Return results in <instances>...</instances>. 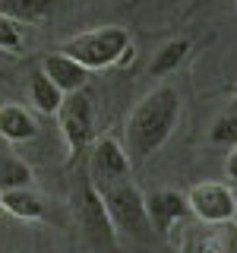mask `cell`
I'll use <instances>...</instances> for the list:
<instances>
[{
    "mask_svg": "<svg viewBox=\"0 0 237 253\" xmlns=\"http://www.w3.org/2000/svg\"><path fill=\"white\" fill-rule=\"evenodd\" d=\"M187 196L177 190H152L146 196V218L149 228H155L158 234H171L180 221L187 218Z\"/></svg>",
    "mask_w": 237,
    "mask_h": 253,
    "instance_id": "cell-8",
    "label": "cell"
},
{
    "mask_svg": "<svg viewBox=\"0 0 237 253\" xmlns=\"http://www.w3.org/2000/svg\"><path fill=\"white\" fill-rule=\"evenodd\" d=\"M22 47V29H19V19L0 13V51L3 54H16Z\"/></svg>",
    "mask_w": 237,
    "mask_h": 253,
    "instance_id": "cell-17",
    "label": "cell"
},
{
    "mask_svg": "<svg viewBox=\"0 0 237 253\" xmlns=\"http://www.w3.org/2000/svg\"><path fill=\"white\" fill-rule=\"evenodd\" d=\"M190 215L202 225H228L237 218V196L228 180H202L187 193Z\"/></svg>",
    "mask_w": 237,
    "mask_h": 253,
    "instance_id": "cell-5",
    "label": "cell"
},
{
    "mask_svg": "<svg viewBox=\"0 0 237 253\" xmlns=\"http://www.w3.org/2000/svg\"><path fill=\"white\" fill-rule=\"evenodd\" d=\"M234 244H237V231L228 225H202L193 228L190 234V244H187V253H234Z\"/></svg>",
    "mask_w": 237,
    "mask_h": 253,
    "instance_id": "cell-10",
    "label": "cell"
},
{
    "mask_svg": "<svg viewBox=\"0 0 237 253\" xmlns=\"http://www.w3.org/2000/svg\"><path fill=\"white\" fill-rule=\"evenodd\" d=\"M73 209H76L79 228L85 231V237H89L95 247H114L117 244V231H114V225H111V218H108V209H105V203H101V196H98V187H95L89 177L76 187Z\"/></svg>",
    "mask_w": 237,
    "mask_h": 253,
    "instance_id": "cell-6",
    "label": "cell"
},
{
    "mask_svg": "<svg viewBox=\"0 0 237 253\" xmlns=\"http://www.w3.org/2000/svg\"><path fill=\"white\" fill-rule=\"evenodd\" d=\"M187 51H190L187 38H174V42H168L161 51L155 54V60L149 63V73H152V76H164V73H171V70H177L180 63H184Z\"/></svg>",
    "mask_w": 237,
    "mask_h": 253,
    "instance_id": "cell-14",
    "label": "cell"
},
{
    "mask_svg": "<svg viewBox=\"0 0 237 253\" xmlns=\"http://www.w3.org/2000/svg\"><path fill=\"white\" fill-rule=\"evenodd\" d=\"M0 212H3V209H0Z\"/></svg>",
    "mask_w": 237,
    "mask_h": 253,
    "instance_id": "cell-21",
    "label": "cell"
},
{
    "mask_svg": "<svg viewBox=\"0 0 237 253\" xmlns=\"http://www.w3.org/2000/svg\"><path fill=\"white\" fill-rule=\"evenodd\" d=\"M54 117L60 121L63 139H67V149H70V162H76L92 146V136H95V101H92V95L85 89L63 95V101H60Z\"/></svg>",
    "mask_w": 237,
    "mask_h": 253,
    "instance_id": "cell-4",
    "label": "cell"
},
{
    "mask_svg": "<svg viewBox=\"0 0 237 253\" xmlns=\"http://www.w3.org/2000/svg\"><path fill=\"white\" fill-rule=\"evenodd\" d=\"M41 73L51 79L63 95L85 89V83H89V70H85L79 60H73L70 54H63V51L47 54V57L41 60Z\"/></svg>",
    "mask_w": 237,
    "mask_h": 253,
    "instance_id": "cell-9",
    "label": "cell"
},
{
    "mask_svg": "<svg viewBox=\"0 0 237 253\" xmlns=\"http://www.w3.org/2000/svg\"><path fill=\"white\" fill-rule=\"evenodd\" d=\"M98 187V196L108 209V218L114 225V231H130V234H146L149 218H146V196L139 193V187L130 177L120 180H105Z\"/></svg>",
    "mask_w": 237,
    "mask_h": 253,
    "instance_id": "cell-3",
    "label": "cell"
},
{
    "mask_svg": "<svg viewBox=\"0 0 237 253\" xmlns=\"http://www.w3.org/2000/svg\"><path fill=\"white\" fill-rule=\"evenodd\" d=\"M234 253H237V244H234Z\"/></svg>",
    "mask_w": 237,
    "mask_h": 253,
    "instance_id": "cell-20",
    "label": "cell"
},
{
    "mask_svg": "<svg viewBox=\"0 0 237 253\" xmlns=\"http://www.w3.org/2000/svg\"><path fill=\"white\" fill-rule=\"evenodd\" d=\"M32 168L19 158H6L0 162V190H13V187H29Z\"/></svg>",
    "mask_w": 237,
    "mask_h": 253,
    "instance_id": "cell-16",
    "label": "cell"
},
{
    "mask_svg": "<svg viewBox=\"0 0 237 253\" xmlns=\"http://www.w3.org/2000/svg\"><path fill=\"white\" fill-rule=\"evenodd\" d=\"M130 177V158H126L123 142L114 136H101L92 146V162H89V180L105 184V180H120Z\"/></svg>",
    "mask_w": 237,
    "mask_h": 253,
    "instance_id": "cell-7",
    "label": "cell"
},
{
    "mask_svg": "<svg viewBox=\"0 0 237 253\" xmlns=\"http://www.w3.org/2000/svg\"><path fill=\"white\" fill-rule=\"evenodd\" d=\"M29 101H32V108H35L38 114L54 117L57 108H60V101H63V92L38 70V73H32V79H29Z\"/></svg>",
    "mask_w": 237,
    "mask_h": 253,
    "instance_id": "cell-13",
    "label": "cell"
},
{
    "mask_svg": "<svg viewBox=\"0 0 237 253\" xmlns=\"http://www.w3.org/2000/svg\"><path fill=\"white\" fill-rule=\"evenodd\" d=\"M0 13L13 16V19H44L51 13V0H0Z\"/></svg>",
    "mask_w": 237,
    "mask_h": 253,
    "instance_id": "cell-15",
    "label": "cell"
},
{
    "mask_svg": "<svg viewBox=\"0 0 237 253\" xmlns=\"http://www.w3.org/2000/svg\"><path fill=\"white\" fill-rule=\"evenodd\" d=\"M0 60H3V51H0Z\"/></svg>",
    "mask_w": 237,
    "mask_h": 253,
    "instance_id": "cell-19",
    "label": "cell"
},
{
    "mask_svg": "<svg viewBox=\"0 0 237 253\" xmlns=\"http://www.w3.org/2000/svg\"><path fill=\"white\" fill-rule=\"evenodd\" d=\"M225 177L228 184L237 187V142H231L228 146V155H225Z\"/></svg>",
    "mask_w": 237,
    "mask_h": 253,
    "instance_id": "cell-18",
    "label": "cell"
},
{
    "mask_svg": "<svg viewBox=\"0 0 237 253\" xmlns=\"http://www.w3.org/2000/svg\"><path fill=\"white\" fill-rule=\"evenodd\" d=\"M177 117H180V92L174 85L164 83L142 95L123 126V149H126L130 165L152 158L174 133Z\"/></svg>",
    "mask_w": 237,
    "mask_h": 253,
    "instance_id": "cell-1",
    "label": "cell"
},
{
    "mask_svg": "<svg viewBox=\"0 0 237 253\" xmlns=\"http://www.w3.org/2000/svg\"><path fill=\"white\" fill-rule=\"evenodd\" d=\"M35 133L38 124L22 105H0V136L6 142H29Z\"/></svg>",
    "mask_w": 237,
    "mask_h": 253,
    "instance_id": "cell-11",
    "label": "cell"
},
{
    "mask_svg": "<svg viewBox=\"0 0 237 253\" xmlns=\"http://www.w3.org/2000/svg\"><path fill=\"white\" fill-rule=\"evenodd\" d=\"M130 44L133 38L123 26H101V29H89V32H79V35L67 38L60 44V51L79 60L85 70H105V67L120 63L130 54Z\"/></svg>",
    "mask_w": 237,
    "mask_h": 253,
    "instance_id": "cell-2",
    "label": "cell"
},
{
    "mask_svg": "<svg viewBox=\"0 0 237 253\" xmlns=\"http://www.w3.org/2000/svg\"><path fill=\"white\" fill-rule=\"evenodd\" d=\"M0 209L22 221H35L44 215V203L38 193H32L29 187H13V190H0Z\"/></svg>",
    "mask_w": 237,
    "mask_h": 253,
    "instance_id": "cell-12",
    "label": "cell"
}]
</instances>
